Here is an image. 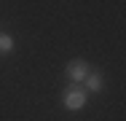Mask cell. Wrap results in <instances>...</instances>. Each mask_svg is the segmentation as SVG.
<instances>
[{
    "instance_id": "1",
    "label": "cell",
    "mask_w": 126,
    "mask_h": 121,
    "mask_svg": "<svg viewBox=\"0 0 126 121\" xmlns=\"http://www.w3.org/2000/svg\"><path fill=\"white\" fill-rule=\"evenodd\" d=\"M86 105H89V92H86L83 86H70V89L62 92V108H64V110L78 113V110H83Z\"/></svg>"
},
{
    "instance_id": "2",
    "label": "cell",
    "mask_w": 126,
    "mask_h": 121,
    "mask_svg": "<svg viewBox=\"0 0 126 121\" xmlns=\"http://www.w3.org/2000/svg\"><path fill=\"white\" fill-rule=\"evenodd\" d=\"M89 62L86 59H80V57H75V59H70L67 62V67H64V75H67V81L73 83V86H80L83 83V78L89 75Z\"/></svg>"
},
{
    "instance_id": "3",
    "label": "cell",
    "mask_w": 126,
    "mask_h": 121,
    "mask_svg": "<svg viewBox=\"0 0 126 121\" xmlns=\"http://www.w3.org/2000/svg\"><path fill=\"white\" fill-rule=\"evenodd\" d=\"M83 89L89 92V94H99L102 89H105V78H102V73L99 70H89V75L83 78Z\"/></svg>"
},
{
    "instance_id": "4",
    "label": "cell",
    "mask_w": 126,
    "mask_h": 121,
    "mask_svg": "<svg viewBox=\"0 0 126 121\" xmlns=\"http://www.w3.org/2000/svg\"><path fill=\"white\" fill-rule=\"evenodd\" d=\"M14 48H16V40H14V35H8V32H0V57L11 54Z\"/></svg>"
}]
</instances>
